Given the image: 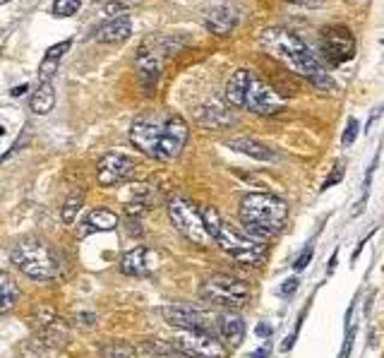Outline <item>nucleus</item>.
I'll use <instances>...</instances> for the list:
<instances>
[{
	"label": "nucleus",
	"instance_id": "nucleus-1",
	"mask_svg": "<svg viewBox=\"0 0 384 358\" xmlns=\"http://www.w3.org/2000/svg\"><path fill=\"white\" fill-rule=\"evenodd\" d=\"M260 44L269 56H274L276 61H281L286 68L298 72V75L308 77L317 87H324V89L334 87L329 75L322 70L317 56L308 49V44L303 41L300 36L293 34V31L281 29V26H269V29H264L260 34Z\"/></svg>",
	"mask_w": 384,
	"mask_h": 358
},
{
	"label": "nucleus",
	"instance_id": "nucleus-2",
	"mask_svg": "<svg viewBox=\"0 0 384 358\" xmlns=\"http://www.w3.org/2000/svg\"><path fill=\"white\" fill-rule=\"evenodd\" d=\"M204 222H207V229L214 243L223 250L226 255L233 257L236 262L248 264V267H260L267 257V243L260 241V238L250 236L248 231L236 229L218 214V209L214 207H202Z\"/></svg>",
	"mask_w": 384,
	"mask_h": 358
},
{
	"label": "nucleus",
	"instance_id": "nucleus-3",
	"mask_svg": "<svg viewBox=\"0 0 384 358\" xmlns=\"http://www.w3.org/2000/svg\"><path fill=\"white\" fill-rule=\"evenodd\" d=\"M238 217L250 236L267 241L283 229L288 219V204L271 192H253L241 200Z\"/></svg>",
	"mask_w": 384,
	"mask_h": 358
},
{
	"label": "nucleus",
	"instance_id": "nucleus-4",
	"mask_svg": "<svg viewBox=\"0 0 384 358\" xmlns=\"http://www.w3.org/2000/svg\"><path fill=\"white\" fill-rule=\"evenodd\" d=\"M10 262L34 282H53L63 274V260L41 238H19L10 248Z\"/></svg>",
	"mask_w": 384,
	"mask_h": 358
},
{
	"label": "nucleus",
	"instance_id": "nucleus-5",
	"mask_svg": "<svg viewBox=\"0 0 384 358\" xmlns=\"http://www.w3.org/2000/svg\"><path fill=\"white\" fill-rule=\"evenodd\" d=\"M200 294L204 301H209L211 306L226 308V310H238L245 308L253 298V289L245 279L231 274H211L204 279Z\"/></svg>",
	"mask_w": 384,
	"mask_h": 358
},
{
	"label": "nucleus",
	"instance_id": "nucleus-6",
	"mask_svg": "<svg viewBox=\"0 0 384 358\" xmlns=\"http://www.w3.org/2000/svg\"><path fill=\"white\" fill-rule=\"evenodd\" d=\"M168 219L176 231H181L190 243L200 245V248H209L211 241H214L207 229V222H204L202 209L195 202L185 200V197H173L168 202Z\"/></svg>",
	"mask_w": 384,
	"mask_h": 358
},
{
	"label": "nucleus",
	"instance_id": "nucleus-7",
	"mask_svg": "<svg viewBox=\"0 0 384 358\" xmlns=\"http://www.w3.org/2000/svg\"><path fill=\"white\" fill-rule=\"evenodd\" d=\"M173 347L192 358H228V347L204 329H181L173 337Z\"/></svg>",
	"mask_w": 384,
	"mask_h": 358
},
{
	"label": "nucleus",
	"instance_id": "nucleus-8",
	"mask_svg": "<svg viewBox=\"0 0 384 358\" xmlns=\"http://www.w3.org/2000/svg\"><path fill=\"white\" fill-rule=\"evenodd\" d=\"M161 317L176 329H204V332H211V324H214V315L192 306V303H171V306H163Z\"/></svg>",
	"mask_w": 384,
	"mask_h": 358
},
{
	"label": "nucleus",
	"instance_id": "nucleus-9",
	"mask_svg": "<svg viewBox=\"0 0 384 358\" xmlns=\"http://www.w3.org/2000/svg\"><path fill=\"white\" fill-rule=\"evenodd\" d=\"M135 169H137V164L132 156L121 154V151H111V154H103L96 161V183L103 185V188L125 183L128 178H132Z\"/></svg>",
	"mask_w": 384,
	"mask_h": 358
},
{
	"label": "nucleus",
	"instance_id": "nucleus-10",
	"mask_svg": "<svg viewBox=\"0 0 384 358\" xmlns=\"http://www.w3.org/2000/svg\"><path fill=\"white\" fill-rule=\"evenodd\" d=\"M130 142L135 144L142 154H147L158 161L163 142V123H156L151 118H137L130 128Z\"/></svg>",
	"mask_w": 384,
	"mask_h": 358
},
{
	"label": "nucleus",
	"instance_id": "nucleus-11",
	"mask_svg": "<svg viewBox=\"0 0 384 358\" xmlns=\"http://www.w3.org/2000/svg\"><path fill=\"white\" fill-rule=\"evenodd\" d=\"M322 49L329 63L339 65L355 56V39L348 26H329L322 31Z\"/></svg>",
	"mask_w": 384,
	"mask_h": 358
},
{
	"label": "nucleus",
	"instance_id": "nucleus-12",
	"mask_svg": "<svg viewBox=\"0 0 384 358\" xmlns=\"http://www.w3.org/2000/svg\"><path fill=\"white\" fill-rule=\"evenodd\" d=\"M245 109L253 111V114H260V116H271V114H279L283 109V99L276 94L267 82H262L260 77L253 75L248 96H245Z\"/></svg>",
	"mask_w": 384,
	"mask_h": 358
},
{
	"label": "nucleus",
	"instance_id": "nucleus-13",
	"mask_svg": "<svg viewBox=\"0 0 384 358\" xmlns=\"http://www.w3.org/2000/svg\"><path fill=\"white\" fill-rule=\"evenodd\" d=\"M158 253L156 250L147 248V245H137V248L128 250L121 257V272L125 277H137V279H144V277H151L158 269Z\"/></svg>",
	"mask_w": 384,
	"mask_h": 358
},
{
	"label": "nucleus",
	"instance_id": "nucleus-14",
	"mask_svg": "<svg viewBox=\"0 0 384 358\" xmlns=\"http://www.w3.org/2000/svg\"><path fill=\"white\" fill-rule=\"evenodd\" d=\"M188 135H190L188 123L181 116H168L163 121V142H161L158 161H173V159L181 156L185 142H188Z\"/></svg>",
	"mask_w": 384,
	"mask_h": 358
},
{
	"label": "nucleus",
	"instance_id": "nucleus-15",
	"mask_svg": "<svg viewBox=\"0 0 384 358\" xmlns=\"http://www.w3.org/2000/svg\"><path fill=\"white\" fill-rule=\"evenodd\" d=\"M34 327L36 334L41 337L44 342H65L68 339V329H65L63 317L58 313H53L51 308H41L39 310V317H34Z\"/></svg>",
	"mask_w": 384,
	"mask_h": 358
},
{
	"label": "nucleus",
	"instance_id": "nucleus-16",
	"mask_svg": "<svg viewBox=\"0 0 384 358\" xmlns=\"http://www.w3.org/2000/svg\"><path fill=\"white\" fill-rule=\"evenodd\" d=\"M250 82H253V72L250 70H236L231 79L226 82V104L233 106V109H245V96H248Z\"/></svg>",
	"mask_w": 384,
	"mask_h": 358
},
{
	"label": "nucleus",
	"instance_id": "nucleus-17",
	"mask_svg": "<svg viewBox=\"0 0 384 358\" xmlns=\"http://www.w3.org/2000/svg\"><path fill=\"white\" fill-rule=\"evenodd\" d=\"M218 334H221L223 344H226L228 349H238L245 339V322L241 315L236 313H223L218 317Z\"/></svg>",
	"mask_w": 384,
	"mask_h": 358
},
{
	"label": "nucleus",
	"instance_id": "nucleus-18",
	"mask_svg": "<svg viewBox=\"0 0 384 358\" xmlns=\"http://www.w3.org/2000/svg\"><path fill=\"white\" fill-rule=\"evenodd\" d=\"M130 31H132L130 17L121 15V17H113V19H108L106 24L98 26L94 39H96V41H101V44H121V41H125V39L130 36Z\"/></svg>",
	"mask_w": 384,
	"mask_h": 358
},
{
	"label": "nucleus",
	"instance_id": "nucleus-19",
	"mask_svg": "<svg viewBox=\"0 0 384 358\" xmlns=\"http://www.w3.org/2000/svg\"><path fill=\"white\" fill-rule=\"evenodd\" d=\"M228 147L250 159H257V161H276V151L260 140H253V137H236L228 142Z\"/></svg>",
	"mask_w": 384,
	"mask_h": 358
},
{
	"label": "nucleus",
	"instance_id": "nucleus-20",
	"mask_svg": "<svg viewBox=\"0 0 384 358\" xmlns=\"http://www.w3.org/2000/svg\"><path fill=\"white\" fill-rule=\"evenodd\" d=\"M121 219H118L111 209H94L89 212L87 219H84V229H82V236L84 234H103V231H113Z\"/></svg>",
	"mask_w": 384,
	"mask_h": 358
},
{
	"label": "nucleus",
	"instance_id": "nucleus-21",
	"mask_svg": "<svg viewBox=\"0 0 384 358\" xmlns=\"http://www.w3.org/2000/svg\"><path fill=\"white\" fill-rule=\"evenodd\" d=\"M56 106V89H53L51 82H39V87L34 89V94L29 99V109L31 114L36 116H46L53 111Z\"/></svg>",
	"mask_w": 384,
	"mask_h": 358
},
{
	"label": "nucleus",
	"instance_id": "nucleus-22",
	"mask_svg": "<svg viewBox=\"0 0 384 358\" xmlns=\"http://www.w3.org/2000/svg\"><path fill=\"white\" fill-rule=\"evenodd\" d=\"M238 24V15L231 8H214L207 15V26L214 34H231Z\"/></svg>",
	"mask_w": 384,
	"mask_h": 358
},
{
	"label": "nucleus",
	"instance_id": "nucleus-23",
	"mask_svg": "<svg viewBox=\"0 0 384 358\" xmlns=\"http://www.w3.org/2000/svg\"><path fill=\"white\" fill-rule=\"evenodd\" d=\"M68 49H70V41H61V44L51 46L49 53H46L44 61H41V68H39V79H41V82H51L53 72L58 70V63H61V58L65 56Z\"/></svg>",
	"mask_w": 384,
	"mask_h": 358
},
{
	"label": "nucleus",
	"instance_id": "nucleus-24",
	"mask_svg": "<svg viewBox=\"0 0 384 358\" xmlns=\"http://www.w3.org/2000/svg\"><path fill=\"white\" fill-rule=\"evenodd\" d=\"M0 294H3V296H0V313L8 315L19 301V287L12 282V277L8 274V272H3V274H0Z\"/></svg>",
	"mask_w": 384,
	"mask_h": 358
},
{
	"label": "nucleus",
	"instance_id": "nucleus-25",
	"mask_svg": "<svg viewBox=\"0 0 384 358\" xmlns=\"http://www.w3.org/2000/svg\"><path fill=\"white\" fill-rule=\"evenodd\" d=\"M98 354H101V358H137V349L128 342L111 339L98 347Z\"/></svg>",
	"mask_w": 384,
	"mask_h": 358
},
{
	"label": "nucleus",
	"instance_id": "nucleus-26",
	"mask_svg": "<svg viewBox=\"0 0 384 358\" xmlns=\"http://www.w3.org/2000/svg\"><path fill=\"white\" fill-rule=\"evenodd\" d=\"M149 354V358H192L185 351H181L173 344H161V342H147L142 347Z\"/></svg>",
	"mask_w": 384,
	"mask_h": 358
},
{
	"label": "nucleus",
	"instance_id": "nucleus-27",
	"mask_svg": "<svg viewBox=\"0 0 384 358\" xmlns=\"http://www.w3.org/2000/svg\"><path fill=\"white\" fill-rule=\"evenodd\" d=\"M82 202H84V192H82V190L72 192L68 200H65L63 209H61V219H63L65 224H68V227L77 219V212L82 209Z\"/></svg>",
	"mask_w": 384,
	"mask_h": 358
},
{
	"label": "nucleus",
	"instance_id": "nucleus-28",
	"mask_svg": "<svg viewBox=\"0 0 384 358\" xmlns=\"http://www.w3.org/2000/svg\"><path fill=\"white\" fill-rule=\"evenodd\" d=\"M79 8H82L79 0H56V3H53V15L56 17H72V15H77Z\"/></svg>",
	"mask_w": 384,
	"mask_h": 358
},
{
	"label": "nucleus",
	"instance_id": "nucleus-29",
	"mask_svg": "<svg viewBox=\"0 0 384 358\" xmlns=\"http://www.w3.org/2000/svg\"><path fill=\"white\" fill-rule=\"evenodd\" d=\"M358 121L355 118H348V123H346V130H343V135H341V142H343V147H350V144L355 142V137H358Z\"/></svg>",
	"mask_w": 384,
	"mask_h": 358
},
{
	"label": "nucleus",
	"instance_id": "nucleus-30",
	"mask_svg": "<svg viewBox=\"0 0 384 358\" xmlns=\"http://www.w3.org/2000/svg\"><path fill=\"white\" fill-rule=\"evenodd\" d=\"M343 174H346V166H343V161H336L334 171H332V174H329L327 178H324V183H322V190H329V188H334V185L339 183L341 178H343Z\"/></svg>",
	"mask_w": 384,
	"mask_h": 358
},
{
	"label": "nucleus",
	"instance_id": "nucleus-31",
	"mask_svg": "<svg viewBox=\"0 0 384 358\" xmlns=\"http://www.w3.org/2000/svg\"><path fill=\"white\" fill-rule=\"evenodd\" d=\"M313 253H315V248H313V245H308V248L303 250L300 255H298V260H295L293 267H295L298 272H300V269H305L308 264H310V260H313Z\"/></svg>",
	"mask_w": 384,
	"mask_h": 358
},
{
	"label": "nucleus",
	"instance_id": "nucleus-32",
	"mask_svg": "<svg viewBox=\"0 0 384 358\" xmlns=\"http://www.w3.org/2000/svg\"><path fill=\"white\" fill-rule=\"evenodd\" d=\"M295 289H298V279H295V277H290V279H286V284H283V287L279 289V294L281 296H288V294H293Z\"/></svg>",
	"mask_w": 384,
	"mask_h": 358
},
{
	"label": "nucleus",
	"instance_id": "nucleus-33",
	"mask_svg": "<svg viewBox=\"0 0 384 358\" xmlns=\"http://www.w3.org/2000/svg\"><path fill=\"white\" fill-rule=\"evenodd\" d=\"M350 347H353V329L348 332V337H346V344H343V349H341V356L339 358H348V354H350Z\"/></svg>",
	"mask_w": 384,
	"mask_h": 358
},
{
	"label": "nucleus",
	"instance_id": "nucleus-34",
	"mask_svg": "<svg viewBox=\"0 0 384 358\" xmlns=\"http://www.w3.org/2000/svg\"><path fill=\"white\" fill-rule=\"evenodd\" d=\"M336 260H339V250H334L332 260H329V269H327V277H332V274H334V269H336Z\"/></svg>",
	"mask_w": 384,
	"mask_h": 358
},
{
	"label": "nucleus",
	"instance_id": "nucleus-35",
	"mask_svg": "<svg viewBox=\"0 0 384 358\" xmlns=\"http://www.w3.org/2000/svg\"><path fill=\"white\" fill-rule=\"evenodd\" d=\"M380 111H382V109H380V106H377V109L373 111V116H370V121L365 123V132H368L370 128H373V123L377 121V116H380Z\"/></svg>",
	"mask_w": 384,
	"mask_h": 358
},
{
	"label": "nucleus",
	"instance_id": "nucleus-36",
	"mask_svg": "<svg viewBox=\"0 0 384 358\" xmlns=\"http://www.w3.org/2000/svg\"><path fill=\"white\" fill-rule=\"evenodd\" d=\"M269 356V344H264V347L260 351H255V356L253 358H267Z\"/></svg>",
	"mask_w": 384,
	"mask_h": 358
},
{
	"label": "nucleus",
	"instance_id": "nucleus-37",
	"mask_svg": "<svg viewBox=\"0 0 384 358\" xmlns=\"http://www.w3.org/2000/svg\"><path fill=\"white\" fill-rule=\"evenodd\" d=\"M24 91H26V84H19V87L12 89V96H19V94H24Z\"/></svg>",
	"mask_w": 384,
	"mask_h": 358
},
{
	"label": "nucleus",
	"instance_id": "nucleus-38",
	"mask_svg": "<svg viewBox=\"0 0 384 358\" xmlns=\"http://www.w3.org/2000/svg\"><path fill=\"white\" fill-rule=\"evenodd\" d=\"M257 332H260V334H271V327H267V324H260V327H257Z\"/></svg>",
	"mask_w": 384,
	"mask_h": 358
},
{
	"label": "nucleus",
	"instance_id": "nucleus-39",
	"mask_svg": "<svg viewBox=\"0 0 384 358\" xmlns=\"http://www.w3.org/2000/svg\"><path fill=\"white\" fill-rule=\"evenodd\" d=\"M0 3H10V0H0Z\"/></svg>",
	"mask_w": 384,
	"mask_h": 358
}]
</instances>
